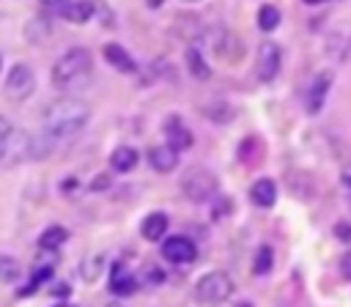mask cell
Segmentation results:
<instances>
[{
    "label": "cell",
    "mask_w": 351,
    "mask_h": 307,
    "mask_svg": "<svg viewBox=\"0 0 351 307\" xmlns=\"http://www.w3.org/2000/svg\"><path fill=\"white\" fill-rule=\"evenodd\" d=\"M41 3H44V5H49V8H58V11H60V8H63L69 0H41Z\"/></svg>",
    "instance_id": "obj_32"
},
{
    "label": "cell",
    "mask_w": 351,
    "mask_h": 307,
    "mask_svg": "<svg viewBox=\"0 0 351 307\" xmlns=\"http://www.w3.org/2000/svg\"><path fill=\"white\" fill-rule=\"evenodd\" d=\"M137 159H140V154H137L132 145H118V148L110 154V167H112L115 173H129V170H134Z\"/></svg>",
    "instance_id": "obj_17"
},
{
    "label": "cell",
    "mask_w": 351,
    "mask_h": 307,
    "mask_svg": "<svg viewBox=\"0 0 351 307\" xmlns=\"http://www.w3.org/2000/svg\"><path fill=\"white\" fill-rule=\"evenodd\" d=\"M348 47H351V33L348 30L346 33H332L326 38V55L332 60H343L348 55Z\"/></svg>",
    "instance_id": "obj_19"
},
{
    "label": "cell",
    "mask_w": 351,
    "mask_h": 307,
    "mask_svg": "<svg viewBox=\"0 0 351 307\" xmlns=\"http://www.w3.org/2000/svg\"><path fill=\"white\" fill-rule=\"evenodd\" d=\"M271 266H274V252H271L269 247H258L255 260H252V271L263 277V274H269V271H271Z\"/></svg>",
    "instance_id": "obj_23"
},
{
    "label": "cell",
    "mask_w": 351,
    "mask_h": 307,
    "mask_svg": "<svg viewBox=\"0 0 351 307\" xmlns=\"http://www.w3.org/2000/svg\"><path fill=\"white\" fill-rule=\"evenodd\" d=\"M335 233H337L340 238H346V241H351V228H348V225H337V228H335Z\"/></svg>",
    "instance_id": "obj_31"
},
{
    "label": "cell",
    "mask_w": 351,
    "mask_h": 307,
    "mask_svg": "<svg viewBox=\"0 0 351 307\" xmlns=\"http://www.w3.org/2000/svg\"><path fill=\"white\" fill-rule=\"evenodd\" d=\"M8 129H11V123H8V121H5L3 115H0V137H3V134H5Z\"/></svg>",
    "instance_id": "obj_33"
},
{
    "label": "cell",
    "mask_w": 351,
    "mask_h": 307,
    "mask_svg": "<svg viewBox=\"0 0 351 307\" xmlns=\"http://www.w3.org/2000/svg\"><path fill=\"white\" fill-rule=\"evenodd\" d=\"M184 60H186V69H189V74H192V77H197V79H208V77H211V66L206 63V58L200 55V49H197L195 44H192V47H186Z\"/></svg>",
    "instance_id": "obj_18"
},
{
    "label": "cell",
    "mask_w": 351,
    "mask_h": 307,
    "mask_svg": "<svg viewBox=\"0 0 351 307\" xmlns=\"http://www.w3.org/2000/svg\"><path fill=\"white\" fill-rule=\"evenodd\" d=\"M30 134L25 129H8L0 137V170L16 167L19 162L30 159Z\"/></svg>",
    "instance_id": "obj_5"
},
{
    "label": "cell",
    "mask_w": 351,
    "mask_h": 307,
    "mask_svg": "<svg viewBox=\"0 0 351 307\" xmlns=\"http://www.w3.org/2000/svg\"><path fill=\"white\" fill-rule=\"evenodd\" d=\"M343 181H346V184H348V186H351V175H343Z\"/></svg>",
    "instance_id": "obj_37"
},
{
    "label": "cell",
    "mask_w": 351,
    "mask_h": 307,
    "mask_svg": "<svg viewBox=\"0 0 351 307\" xmlns=\"http://www.w3.org/2000/svg\"><path fill=\"white\" fill-rule=\"evenodd\" d=\"M233 293V280L225 274V271H208L197 280L195 285V299L206 307H214V304H222L228 296Z\"/></svg>",
    "instance_id": "obj_4"
},
{
    "label": "cell",
    "mask_w": 351,
    "mask_h": 307,
    "mask_svg": "<svg viewBox=\"0 0 351 307\" xmlns=\"http://www.w3.org/2000/svg\"><path fill=\"white\" fill-rule=\"evenodd\" d=\"M203 115H206V118H214V121H219V123H225V121L233 118V110H230L228 104H222V101H214V104H206V107H203Z\"/></svg>",
    "instance_id": "obj_26"
},
{
    "label": "cell",
    "mask_w": 351,
    "mask_h": 307,
    "mask_svg": "<svg viewBox=\"0 0 351 307\" xmlns=\"http://www.w3.org/2000/svg\"><path fill=\"white\" fill-rule=\"evenodd\" d=\"M69 293H71V288H69L66 282H58V285L52 288V296H60V299H66Z\"/></svg>",
    "instance_id": "obj_29"
},
{
    "label": "cell",
    "mask_w": 351,
    "mask_h": 307,
    "mask_svg": "<svg viewBox=\"0 0 351 307\" xmlns=\"http://www.w3.org/2000/svg\"><path fill=\"white\" fill-rule=\"evenodd\" d=\"M148 162L156 173H170L178 167V154L170 148V145H154L148 151Z\"/></svg>",
    "instance_id": "obj_12"
},
{
    "label": "cell",
    "mask_w": 351,
    "mask_h": 307,
    "mask_svg": "<svg viewBox=\"0 0 351 307\" xmlns=\"http://www.w3.org/2000/svg\"><path fill=\"white\" fill-rule=\"evenodd\" d=\"M99 175H101V173H99ZM107 184H110V178H107V175H101V178H93V184H90V189L96 192V189H104Z\"/></svg>",
    "instance_id": "obj_30"
},
{
    "label": "cell",
    "mask_w": 351,
    "mask_h": 307,
    "mask_svg": "<svg viewBox=\"0 0 351 307\" xmlns=\"http://www.w3.org/2000/svg\"><path fill=\"white\" fill-rule=\"evenodd\" d=\"M104 58H107V63H110L112 69H118V71H123V74H134V71H137L134 58H132L121 44H107V47H104Z\"/></svg>",
    "instance_id": "obj_14"
},
{
    "label": "cell",
    "mask_w": 351,
    "mask_h": 307,
    "mask_svg": "<svg viewBox=\"0 0 351 307\" xmlns=\"http://www.w3.org/2000/svg\"><path fill=\"white\" fill-rule=\"evenodd\" d=\"M107 307H121V304H107Z\"/></svg>",
    "instance_id": "obj_39"
},
{
    "label": "cell",
    "mask_w": 351,
    "mask_h": 307,
    "mask_svg": "<svg viewBox=\"0 0 351 307\" xmlns=\"http://www.w3.org/2000/svg\"><path fill=\"white\" fill-rule=\"evenodd\" d=\"M307 5H318V3H326V0H304Z\"/></svg>",
    "instance_id": "obj_35"
},
{
    "label": "cell",
    "mask_w": 351,
    "mask_h": 307,
    "mask_svg": "<svg viewBox=\"0 0 351 307\" xmlns=\"http://www.w3.org/2000/svg\"><path fill=\"white\" fill-rule=\"evenodd\" d=\"M36 88V74L27 63H16L11 66L8 77H5V96L11 101H25Z\"/></svg>",
    "instance_id": "obj_6"
},
{
    "label": "cell",
    "mask_w": 351,
    "mask_h": 307,
    "mask_svg": "<svg viewBox=\"0 0 351 307\" xmlns=\"http://www.w3.org/2000/svg\"><path fill=\"white\" fill-rule=\"evenodd\" d=\"M228 211H233V203H230V200H222V203L214 208V217L222 219V214H228Z\"/></svg>",
    "instance_id": "obj_28"
},
{
    "label": "cell",
    "mask_w": 351,
    "mask_h": 307,
    "mask_svg": "<svg viewBox=\"0 0 351 307\" xmlns=\"http://www.w3.org/2000/svg\"><path fill=\"white\" fill-rule=\"evenodd\" d=\"M55 307H74V304H66V302H63V304H55Z\"/></svg>",
    "instance_id": "obj_38"
},
{
    "label": "cell",
    "mask_w": 351,
    "mask_h": 307,
    "mask_svg": "<svg viewBox=\"0 0 351 307\" xmlns=\"http://www.w3.org/2000/svg\"><path fill=\"white\" fill-rule=\"evenodd\" d=\"M277 25H280V8L277 5H261V11H258V27L263 33H271V30H277Z\"/></svg>",
    "instance_id": "obj_22"
},
{
    "label": "cell",
    "mask_w": 351,
    "mask_h": 307,
    "mask_svg": "<svg viewBox=\"0 0 351 307\" xmlns=\"http://www.w3.org/2000/svg\"><path fill=\"white\" fill-rule=\"evenodd\" d=\"M101 269H104V258H101V255H93V258H88V260L80 266V274H82L85 282H96L99 274H101Z\"/></svg>",
    "instance_id": "obj_25"
},
{
    "label": "cell",
    "mask_w": 351,
    "mask_h": 307,
    "mask_svg": "<svg viewBox=\"0 0 351 307\" xmlns=\"http://www.w3.org/2000/svg\"><path fill=\"white\" fill-rule=\"evenodd\" d=\"M96 14V5L90 0H69L63 8H60V16L66 22H74V25H85L90 16Z\"/></svg>",
    "instance_id": "obj_11"
},
{
    "label": "cell",
    "mask_w": 351,
    "mask_h": 307,
    "mask_svg": "<svg viewBox=\"0 0 351 307\" xmlns=\"http://www.w3.org/2000/svg\"><path fill=\"white\" fill-rule=\"evenodd\" d=\"M88 118H90V107L82 99H74V96H60V99L49 101L41 112L44 132L52 134L55 140L77 134L88 123Z\"/></svg>",
    "instance_id": "obj_1"
},
{
    "label": "cell",
    "mask_w": 351,
    "mask_h": 307,
    "mask_svg": "<svg viewBox=\"0 0 351 307\" xmlns=\"http://www.w3.org/2000/svg\"><path fill=\"white\" fill-rule=\"evenodd\" d=\"M110 291H112V293H118V296H129V293H134V291H137V277H132V274L126 271V266H123V263H115V266H112Z\"/></svg>",
    "instance_id": "obj_16"
},
{
    "label": "cell",
    "mask_w": 351,
    "mask_h": 307,
    "mask_svg": "<svg viewBox=\"0 0 351 307\" xmlns=\"http://www.w3.org/2000/svg\"><path fill=\"white\" fill-rule=\"evenodd\" d=\"M0 66H3V60H0Z\"/></svg>",
    "instance_id": "obj_40"
},
{
    "label": "cell",
    "mask_w": 351,
    "mask_h": 307,
    "mask_svg": "<svg viewBox=\"0 0 351 307\" xmlns=\"http://www.w3.org/2000/svg\"><path fill=\"white\" fill-rule=\"evenodd\" d=\"M217 189H219L217 175L208 167L195 164V167H186L184 175H181V192L192 203H208V200H214L217 197Z\"/></svg>",
    "instance_id": "obj_3"
},
{
    "label": "cell",
    "mask_w": 351,
    "mask_h": 307,
    "mask_svg": "<svg viewBox=\"0 0 351 307\" xmlns=\"http://www.w3.org/2000/svg\"><path fill=\"white\" fill-rule=\"evenodd\" d=\"M250 200L258 206V208H271L274 200H277V186L271 178H258L252 186H250Z\"/></svg>",
    "instance_id": "obj_13"
},
{
    "label": "cell",
    "mask_w": 351,
    "mask_h": 307,
    "mask_svg": "<svg viewBox=\"0 0 351 307\" xmlns=\"http://www.w3.org/2000/svg\"><path fill=\"white\" fill-rule=\"evenodd\" d=\"M282 66V49L274 41H261L258 47V58H255V74L261 82H271L280 74Z\"/></svg>",
    "instance_id": "obj_7"
},
{
    "label": "cell",
    "mask_w": 351,
    "mask_h": 307,
    "mask_svg": "<svg viewBox=\"0 0 351 307\" xmlns=\"http://www.w3.org/2000/svg\"><path fill=\"white\" fill-rule=\"evenodd\" d=\"M19 274H22V269H19V263L11 258V255H0V282H16L19 280Z\"/></svg>",
    "instance_id": "obj_24"
},
{
    "label": "cell",
    "mask_w": 351,
    "mask_h": 307,
    "mask_svg": "<svg viewBox=\"0 0 351 307\" xmlns=\"http://www.w3.org/2000/svg\"><path fill=\"white\" fill-rule=\"evenodd\" d=\"M332 71H321L315 79H313V85H310V90H307V112L310 115H315L321 107H324V101H326V93H329V88H332Z\"/></svg>",
    "instance_id": "obj_9"
},
{
    "label": "cell",
    "mask_w": 351,
    "mask_h": 307,
    "mask_svg": "<svg viewBox=\"0 0 351 307\" xmlns=\"http://www.w3.org/2000/svg\"><path fill=\"white\" fill-rule=\"evenodd\" d=\"M340 274H343L346 280H351V252H346V255L340 258Z\"/></svg>",
    "instance_id": "obj_27"
},
{
    "label": "cell",
    "mask_w": 351,
    "mask_h": 307,
    "mask_svg": "<svg viewBox=\"0 0 351 307\" xmlns=\"http://www.w3.org/2000/svg\"><path fill=\"white\" fill-rule=\"evenodd\" d=\"M66 238H69V230H66L63 225H49V228L38 236V244H41V249H58Z\"/></svg>",
    "instance_id": "obj_20"
},
{
    "label": "cell",
    "mask_w": 351,
    "mask_h": 307,
    "mask_svg": "<svg viewBox=\"0 0 351 307\" xmlns=\"http://www.w3.org/2000/svg\"><path fill=\"white\" fill-rule=\"evenodd\" d=\"M167 214H162V211H151L145 219H143V225H140V233H143V238L145 241H159V238H165V233H167Z\"/></svg>",
    "instance_id": "obj_15"
},
{
    "label": "cell",
    "mask_w": 351,
    "mask_h": 307,
    "mask_svg": "<svg viewBox=\"0 0 351 307\" xmlns=\"http://www.w3.org/2000/svg\"><path fill=\"white\" fill-rule=\"evenodd\" d=\"M90 69H93L90 52L82 49V47H74V49L63 52V55L55 60V66H52V82H55V88H63V90L80 88V85L88 82Z\"/></svg>",
    "instance_id": "obj_2"
},
{
    "label": "cell",
    "mask_w": 351,
    "mask_h": 307,
    "mask_svg": "<svg viewBox=\"0 0 351 307\" xmlns=\"http://www.w3.org/2000/svg\"><path fill=\"white\" fill-rule=\"evenodd\" d=\"M165 134H167V145L178 154V151H186L192 145V132L178 121V118H167L165 121Z\"/></svg>",
    "instance_id": "obj_10"
},
{
    "label": "cell",
    "mask_w": 351,
    "mask_h": 307,
    "mask_svg": "<svg viewBox=\"0 0 351 307\" xmlns=\"http://www.w3.org/2000/svg\"><path fill=\"white\" fill-rule=\"evenodd\" d=\"M162 255H165V260L184 266V263H192V260L197 258V247H195V241L186 238V236H170V238H165V244H162Z\"/></svg>",
    "instance_id": "obj_8"
},
{
    "label": "cell",
    "mask_w": 351,
    "mask_h": 307,
    "mask_svg": "<svg viewBox=\"0 0 351 307\" xmlns=\"http://www.w3.org/2000/svg\"><path fill=\"white\" fill-rule=\"evenodd\" d=\"M236 307H252V304H250V302H239Z\"/></svg>",
    "instance_id": "obj_36"
},
{
    "label": "cell",
    "mask_w": 351,
    "mask_h": 307,
    "mask_svg": "<svg viewBox=\"0 0 351 307\" xmlns=\"http://www.w3.org/2000/svg\"><path fill=\"white\" fill-rule=\"evenodd\" d=\"M49 22L47 19H41V16H36V19H30L27 25H25V38L27 41H33V44H41L47 36H49Z\"/></svg>",
    "instance_id": "obj_21"
},
{
    "label": "cell",
    "mask_w": 351,
    "mask_h": 307,
    "mask_svg": "<svg viewBox=\"0 0 351 307\" xmlns=\"http://www.w3.org/2000/svg\"><path fill=\"white\" fill-rule=\"evenodd\" d=\"M145 3H148V8H159L165 0H145Z\"/></svg>",
    "instance_id": "obj_34"
}]
</instances>
